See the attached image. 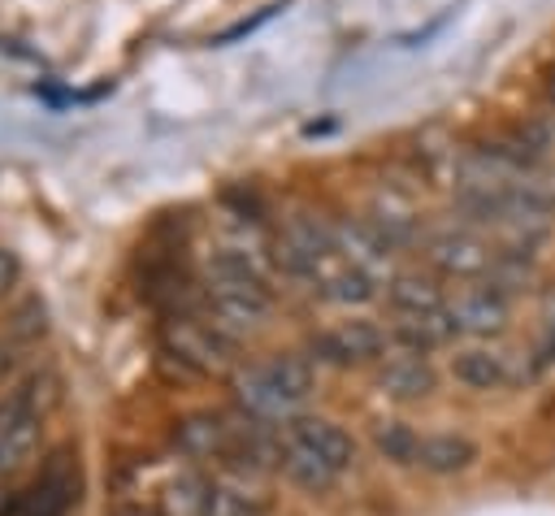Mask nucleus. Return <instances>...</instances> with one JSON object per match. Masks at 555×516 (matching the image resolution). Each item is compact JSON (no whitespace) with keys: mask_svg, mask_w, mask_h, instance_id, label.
I'll return each instance as SVG.
<instances>
[{"mask_svg":"<svg viewBox=\"0 0 555 516\" xmlns=\"http://www.w3.org/2000/svg\"><path fill=\"white\" fill-rule=\"evenodd\" d=\"M273 317V291L260 265L247 251L221 247L208 260V325L221 330L225 338H247L260 334Z\"/></svg>","mask_w":555,"mask_h":516,"instance_id":"f257e3e1","label":"nucleus"},{"mask_svg":"<svg viewBox=\"0 0 555 516\" xmlns=\"http://www.w3.org/2000/svg\"><path fill=\"white\" fill-rule=\"evenodd\" d=\"M494 251L499 247L473 225H447V230L425 234V243H421V256H425L429 273L451 278V282H486V273L494 265Z\"/></svg>","mask_w":555,"mask_h":516,"instance_id":"f03ea898","label":"nucleus"},{"mask_svg":"<svg viewBox=\"0 0 555 516\" xmlns=\"http://www.w3.org/2000/svg\"><path fill=\"white\" fill-rule=\"evenodd\" d=\"M390 351V330H382L369 317L338 321L334 330H321L308 338V360L317 369H356V364H382Z\"/></svg>","mask_w":555,"mask_h":516,"instance_id":"7ed1b4c3","label":"nucleus"},{"mask_svg":"<svg viewBox=\"0 0 555 516\" xmlns=\"http://www.w3.org/2000/svg\"><path fill=\"white\" fill-rule=\"evenodd\" d=\"M447 312H451L460 334H468L477 343H490V338H499L512 325V295H503L490 282H477V286L455 291L447 299Z\"/></svg>","mask_w":555,"mask_h":516,"instance_id":"20e7f679","label":"nucleus"},{"mask_svg":"<svg viewBox=\"0 0 555 516\" xmlns=\"http://www.w3.org/2000/svg\"><path fill=\"white\" fill-rule=\"evenodd\" d=\"M373 382H377V390H382L386 399L421 403V399H429V395L438 390V369H434V360H429V356L395 351V356H386V360L377 364Z\"/></svg>","mask_w":555,"mask_h":516,"instance_id":"39448f33","label":"nucleus"},{"mask_svg":"<svg viewBox=\"0 0 555 516\" xmlns=\"http://www.w3.org/2000/svg\"><path fill=\"white\" fill-rule=\"evenodd\" d=\"M282 434H286V442L308 447L312 455H321L338 473H347L356 464V438L330 416H295V421L282 425Z\"/></svg>","mask_w":555,"mask_h":516,"instance_id":"423d86ee","label":"nucleus"},{"mask_svg":"<svg viewBox=\"0 0 555 516\" xmlns=\"http://www.w3.org/2000/svg\"><path fill=\"white\" fill-rule=\"evenodd\" d=\"M169 347L178 351V360H186L199 373H217V369L234 364V338H225L208 321H178V325H169Z\"/></svg>","mask_w":555,"mask_h":516,"instance_id":"0eeeda50","label":"nucleus"},{"mask_svg":"<svg viewBox=\"0 0 555 516\" xmlns=\"http://www.w3.org/2000/svg\"><path fill=\"white\" fill-rule=\"evenodd\" d=\"M451 377L464 386V390H503L512 382V360L490 347V343H468V347H455L451 360H447Z\"/></svg>","mask_w":555,"mask_h":516,"instance_id":"6e6552de","label":"nucleus"},{"mask_svg":"<svg viewBox=\"0 0 555 516\" xmlns=\"http://www.w3.org/2000/svg\"><path fill=\"white\" fill-rule=\"evenodd\" d=\"M386 304L395 308V317L442 312V308H447L442 278H438V273H421V269H399V273L386 278Z\"/></svg>","mask_w":555,"mask_h":516,"instance_id":"1a4fd4ad","label":"nucleus"},{"mask_svg":"<svg viewBox=\"0 0 555 516\" xmlns=\"http://www.w3.org/2000/svg\"><path fill=\"white\" fill-rule=\"evenodd\" d=\"M61 403V377L52 369H35L22 382H13L0 399V421H22V416H48Z\"/></svg>","mask_w":555,"mask_h":516,"instance_id":"9d476101","label":"nucleus"},{"mask_svg":"<svg viewBox=\"0 0 555 516\" xmlns=\"http://www.w3.org/2000/svg\"><path fill=\"white\" fill-rule=\"evenodd\" d=\"M334 243H338V256L356 269H369L377 273L395 251L390 243L382 238V230L369 221V217H351V221H334Z\"/></svg>","mask_w":555,"mask_h":516,"instance_id":"9b49d317","label":"nucleus"},{"mask_svg":"<svg viewBox=\"0 0 555 516\" xmlns=\"http://www.w3.org/2000/svg\"><path fill=\"white\" fill-rule=\"evenodd\" d=\"M455 338H460V330H455L447 308L442 312H421V317H399L390 325V343L399 351H412V356H429L438 347H451Z\"/></svg>","mask_w":555,"mask_h":516,"instance_id":"f8f14e48","label":"nucleus"},{"mask_svg":"<svg viewBox=\"0 0 555 516\" xmlns=\"http://www.w3.org/2000/svg\"><path fill=\"white\" fill-rule=\"evenodd\" d=\"M477 442L468 434H425L421 438V455H416V468L434 473V477H455L464 468L477 464Z\"/></svg>","mask_w":555,"mask_h":516,"instance_id":"ddd939ff","label":"nucleus"},{"mask_svg":"<svg viewBox=\"0 0 555 516\" xmlns=\"http://www.w3.org/2000/svg\"><path fill=\"white\" fill-rule=\"evenodd\" d=\"M173 442H178V451H182V455H191V460L230 455L234 429H230L221 416H212V412H195V416H186V421L173 429Z\"/></svg>","mask_w":555,"mask_h":516,"instance_id":"4468645a","label":"nucleus"},{"mask_svg":"<svg viewBox=\"0 0 555 516\" xmlns=\"http://www.w3.org/2000/svg\"><path fill=\"white\" fill-rule=\"evenodd\" d=\"M39 442H43V421L39 416L0 421V481L30 468V460L39 455Z\"/></svg>","mask_w":555,"mask_h":516,"instance_id":"2eb2a0df","label":"nucleus"},{"mask_svg":"<svg viewBox=\"0 0 555 516\" xmlns=\"http://www.w3.org/2000/svg\"><path fill=\"white\" fill-rule=\"evenodd\" d=\"M325 299H334V304H343V308H364V304H373L377 299V273H369V269H356V265H330V273L321 278V286H317Z\"/></svg>","mask_w":555,"mask_h":516,"instance_id":"dca6fc26","label":"nucleus"},{"mask_svg":"<svg viewBox=\"0 0 555 516\" xmlns=\"http://www.w3.org/2000/svg\"><path fill=\"white\" fill-rule=\"evenodd\" d=\"M282 477L304 490V494H325L334 481H338V468H330L321 455H312L308 447H295L286 442V460H282Z\"/></svg>","mask_w":555,"mask_h":516,"instance_id":"f3484780","label":"nucleus"},{"mask_svg":"<svg viewBox=\"0 0 555 516\" xmlns=\"http://www.w3.org/2000/svg\"><path fill=\"white\" fill-rule=\"evenodd\" d=\"M373 451H377L382 460L408 468V464H416V455H421V434H416L408 421H382V425H373Z\"/></svg>","mask_w":555,"mask_h":516,"instance_id":"a211bd4d","label":"nucleus"},{"mask_svg":"<svg viewBox=\"0 0 555 516\" xmlns=\"http://www.w3.org/2000/svg\"><path fill=\"white\" fill-rule=\"evenodd\" d=\"M269 503L260 490H247L243 481H221L208 490V507L204 516H264Z\"/></svg>","mask_w":555,"mask_h":516,"instance_id":"6ab92c4d","label":"nucleus"},{"mask_svg":"<svg viewBox=\"0 0 555 516\" xmlns=\"http://www.w3.org/2000/svg\"><path fill=\"white\" fill-rule=\"evenodd\" d=\"M4 334L9 338H17L22 347H30L35 338H43L48 334V308L30 295V299H22L17 308H13V317H9V325H4Z\"/></svg>","mask_w":555,"mask_h":516,"instance_id":"aec40b11","label":"nucleus"},{"mask_svg":"<svg viewBox=\"0 0 555 516\" xmlns=\"http://www.w3.org/2000/svg\"><path fill=\"white\" fill-rule=\"evenodd\" d=\"M22 356H26V347H22L17 338L0 334V386H9V382L17 377V369H22Z\"/></svg>","mask_w":555,"mask_h":516,"instance_id":"412c9836","label":"nucleus"},{"mask_svg":"<svg viewBox=\"0 0 555 516\" xmlns=\"http://www.w3.org/2000/svg\"><path fill=\"white\" fill-rule=\"evenodd\" d=\"M278 9H282V4H269V9H260L256 17H243V22H234V26H230V30H221V35L212 39V43H234L238 35H251V30H256V26H264V22H269V17L278 13Z\"/></svg>","mask_w":555,"mask_h":516,"instance_id":"4be33fe9","label":"nucleus"},{"mask_svg":"<svg viewBox=\"0 0 555 516\" xmlns=\"http://www.w3.org/2000/svg\"><path fill=\"white\" fill-rule=\"evenodd\" d=\"M17 278H22V260H17V251L0 247V299L17 286Z\"/></svg>","mask_w":555,"mask_h":516,"instance_id":"5701e85b","label":"nucleus"},{"mask_svg":"<svg viewBox=\"0 0 555 516\" xmlns=\"http://www.w3.org/2000/svg\"><path fill=\"white\" fill-rule=\"evenodd\" d=\"M447 22H451V9H447V13H438V17L429 22V26H421V30H412V35H399V43H421V39H429V35H438V30L447 26Z\"/></svg>","mask_w":555,"mask_h":516,"instance_id":"b1692460","label":"nucleus"},{"mask_svg":"<svg viewBox=\"0 0 555 516\" xmlns=\"http://www.w3.org/2000/svg\"><path fill=\"white\" fill-rule=\"evenodd\" d=\"M13 512H22V494L0 490V516H13Z\"/></svg>","mask_w":555,"mask_h":516,"instance_id":"393cba45","label":"nucleus"},{"mask_svg":"<svg viewBox=\"0 0 555 516\" xmlns=\"http://www.w3.org/2000/svg\"><path fill=\"white\" fill-rule=\"evenodd\" d=\"M546 100H551V104H555V69H551V74H546Z\"/></svg>","mask_w":555,"mask_h":516,"instance_id":"a878e982","label":"nucleus"}]
</instances>
